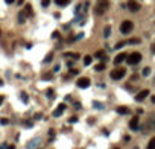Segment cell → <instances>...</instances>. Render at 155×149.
<instances>
[{
  "mask_svg": "<svg viewBox=\"0 0 155 149\" xmlns=\"http://www.w3.org/2000/svg\"><path fill=\"white\" fill-rule=\"evenodd\" d=\"M140 61H141V53L140 52H132L131 55L126 56V62H128L129 65H135Z\"/></svg>",
  "mask_w": 155,
  "mask_h": 149,
  "instance_id": "cell-1",
  "label": "cell"
},
{
  "mask_svg": "<svg viewBox=\"0 0 155 149\" xmlns=\"http://www.w3.org/2000/svg\"><path fill=\"white\" fill-rule=\"evenodd\" d=\"M108 6H110V3H108V0H100L97 5H96V15H102V14H105V11L108 9Z\"/></svg>",
  "mask_w": 155,
  "mask_h": 149,
  "instance_id": "cell-2",
  "label": "cell"
},
{
  "mask_svg": "<svg viewBox=\"0 0 155 149\" xmlns=\"http://www.w3.org/2000/svg\"><path fill=\"white\" fill-rule=\"evenodd\" d=\"M132 29H134V23H132L131 20H125V21H122V25H120V32H122V34H129Z\"/></svg>",
  "mask_w": 155,
  "mask_h": 149,
  "instance_id": "cell-3",
  "label": "cell"
},
{
  "mask_svg": "<svg viewBox=\"0 0 155 149\" xmlns=\"http://www.w3.org/2000/svg\"><path fill=\"white\" fill-rule=\"evenodd\" d=\"M125 75H126V70H125L123 67H122V69H114V70L111 71V79L119 81V79H122Z\"/></svg>",
  "mask_w": 155,
  "mask_h": 149,
  "instance_id": "cell-4",
  "label": "cell"
},
{
  "mask_svg": "<svg viewBox=\"0 0 155 149\" xmlns=\"http://www.w3.org/2000/svg\"><path fill=\"white\" fill-rule=\"evenodd\" d=\"M140 3H137L135 0H129L128 2V9L131 11V12H137V11H140Z\"/></svg>",
  "mask_w": 155,
  "mask_h": 149,
  "instance_id": "cell-5",
  "label": "cell"
},
{
  "mask_svg": "<svg viewBox=\"0 0 155 149\" xmlns=\"http://www.w3.org/2000/svg\"><path fill=\"white\" fill-rule=\"evenodd\" d=\"M76 84H78V87L79 88H88L90 87V79L88 78H79Z\"/></svg>",
  "mask_w": 155,
  "mask_h": 149,
  "instance_id": "cell-6",
  "label": "cell"
},
{
  "mask_svg": "<svg viewBox=\"0 0 155 149\" xmlns=\"http://www.w3.org/2000/svg\"><path fill=\"white\" fill-rule=\"evenodd\" d=\"M147 96H149V90H141V91L138 93L137 96H135V100H138V102H140V100H143V99H146Z\"/></svg>",
  "mask_w": 155,
  "mask_h": 149,
  "instance_id": "cell-7",
  "label": "cell"
},
{
  "mask_svg": "<svg viewBox=\"0 0 155 149\" xmlns=\"http://www.w3.org/2000/svg\"><path fill=\"white\" fill-rule=\"evenodd\" d=\"M64 110H65V104H59V105H58V108L53 111V116H55V117H59L61 114L64 113Z\"/></svg>",
  "mask_w": 155,
  "mask_h": 149,
  "instance_id": "cell-8",
  "label": "cell"
},
{
  "mask_svg": "<svg viewBox=\"0 0 155 149\" xmlns=\"http://www.w3.org/2000/svg\"><path fill=\"white\" fill-rule=\"evenodd\" d=\"M126 56H128V55H126V53H123V52L119 53V55H117V56L114 58V64H117V65H119L120 62H123L125 59H126Z\"/></svg>",
  "mask_w": 155,
  "mask_h": 149,
  "instance_id": "cell-9",
  "label": "cell"
},
{
  "mask_svg": "<svg viewBox=\"0 0 155 149\" xmlns=\"http://www.w3.org/2000/svg\"><path fill=\"white\" fill-rule=\"evenodd\" d=\"M129 128H131V129H137V128H138V117L131 119V122H129Z\"/></svg>",
  "mask_w": 155,
  "mask_h": 149,
  "instance_id": "cell-10",
  "label": "cell"
},
{
  "mask_svg": "<svg viewBox=\"0 0 155 149\" xmlns=\"http://www.w3.org/2000/svg\"><path fill=\"white\" fill-rule=\"evenodd\" d=\"M117 113L119 114H129L131 111H129V108H126V106H117Z\"/></svg>",
  "mask_w": 155,
  "mask_h": 149,
  "instance_id": "cell-11",
  "label": "cell"
},
{
  "mask_svg": "<svg viewBox=\"0 0 155 149\" xmlns=\"http://www.w3.org/2000/svg\"><path fill=\"white\" fill-rule=\"evenodd\" d=\"M25 11H26V14H27L29 17H32V15H34V11H32V6H31L29 3H27V5L25 6Z\"/></svg>",
  "mask_w": 155,
  "mask_h": 149,
  "instance_id": "cell-12",
  "label": "cell"
},
{
  "mask_svg": "<svg viewBox=\"0 0 155 149\" xmlns=\"http://www.w3.org/2000/svg\"><path fill=\"white\" fill-rule=\"evenodd\" d=\"M55 3H56L58 6H67L70 3V0H55Z\"/></svg>",
  "mask_w": 155,
  "mask_h": 149,
  "instance_id": "cell-13",
  "label": "cell"
},
{
  "mask_svg": "<svg viewBox=\"0 0 155 149\" xmlns=\"http://www.w3.org/2000/svg\"><path fill=\"white\" fill-rule=\"evenodd\" d=\"M94 56H96V58H100V59H103V61L106 59V58H105V52H103V50H97V52L94 53Z\"/></svg>",
  "mask_w": 155,
  "mask_h": 149,
  "instance_id": "cell-14",
  "label": "cell"
},
{
  "mask_svg": "<svg viewBox=\"0 0 155 149\" xmlns=\"http://www.w3.org/2000/svg\"><path fill=\"white\" fill-rule=\"evenodd\" d=\"M94 70H96V71H102V70H105V64H103V62H99V64H96Z\"/></svg>",
  "mask_w": 155,
  "mask_h": 149,
  "instance_id": "cell-15",
  "label": "cell"
},
{
  "mask_svg": "<svg viewBox=\"0 0 155 149\" xmlns=\"http://www.w3.org/2000/svg\"><path fill=\"white\" fill-rule=\"evenodd\" d=\"M146 149H155V137H152L151 140H149V143H147V148Z\"/></svg>",
  "mask_w": 155,
  "mask_h": 149,
  "instance_id": "cell-16",
  "label": "cell"
},
{
  "mask_svg": "<svg viewBox=\"0 0 155 149\" xmlns=\"http://www.w3.org/2000/svg\"><path fill=\"white\" fill-rule=\"evenodd\" d=\"M110 34H111V27H110V26H105V29H103V37H105V38H108V37H110Z\"/></svg>",
  "mask_w": 155,
  "mask_h": 149,
  "instance_id": "cell-17",
  "label": "cell"
},
{
  "mask_svg": "<svg viewBox=\"0 0 155 149\" xmlns=\"http://www.w3.org/2000/svg\"><path fill=\"white\" fill-rule=\"evenodd\" d=\"M26 21V17H25V11H21L18 14V23H25Z\"/></svg>",
  "mask_w": 155,
  "mask_h": 149,
  "instance_id": "cell-18",
  "label": "cell"
},
{
  "mask_svg": "<svg viewBox=\"0 0 155 149\" xmlns=\"http://www.w3.org/2000/svg\"><path fill=\"white\" fill-rule=\"evenodd\" d=\"M91 61H93V58H91L90 55H87L85 58H84V65H90V64H91Z\"/></svg>",
  "mask_w": 155,
  "mask_h": 149,
  "instance_id": "cell-19",
  "label": "cell"
},
{
  "mask_svg": "<svg viewBox=\"0 0 155 149\" xmlns=\"http://www.w3.org/2000/svg\"><path fill=\"white\" fill-rule=\"evenodd\" d=\"M126 43L128 44H138L140 43V38H131V40H128Z\"/></svg>",
  "mask_w": 155,
  "mask_h": 149,
  "instance_id": "cell-20",
  "label": "cell"
},
{
  "mask_svg": "<svg viewBox=\"0 0 155 149\" xmlns=\"http://www.w3.org/2000/svg\"><path fill=\"white\" fill-rule=\"evenodd\" d=\"M141 75H143V76H149V75H151V69H149V67H145L143 71H141Z\"/></svg>",
  "mask_w": 155,
  "mask_h": 149,
  "instance_id": "cell-21",
  "label": "cell"
},
{
  "mask_svg": "<svg viewBox=\"0 0 155 149\" xmlns=\"http://www.w3.org/2000/svg\"><path fill=\"white\" fill-rule=\"evenodd\" d=\"M49 5H50V0H43V2H41V6H43V8H47Z\"/></svg>",
  "mask_w": 155,
  "mask_h": 149,
  "instance_id": "cell-22",
  "label": "cell"
},
{
  "mask_svg": "<svg viewBox=\"0 0 155 149\" xmlns=\"http://www.w3.org/2000/svg\"><path fill=\"white\" fill-rule=\"evenodd\" d=\"M47 97H50V99H53V97H55V94H53V90H47Z\"/></svg>",
  "mask_w": 155,
  "mask_h": 149,
  "instance_id": "cell-23",
  "label": "cell"
},
{
  "mask_svg": "<svg viewBox=\"0 0 155 149\" xmlns=\"http://www.w3.org/2000/svg\"><path fill=\"white\" fill-rule=\"evenodd\" d=\"M52 56H53V53H49V55L46 56V59H44V62H49V61H52Z\"/></svg>",
  "mask_w": 155,
  "mask_h": 149,
  "instance_id": "cell-24",
  "label": "cell"
},
{
  "mask_svg": "<svg viewBox=\"0 0 155 149\" xmlns=\"http://www.w3.org/2000/svg\"><path fill=\"white\" fill-rule=\"evenodd\" d=\"M0 123H2V125H8V123H9V120L3 117V119H0Z\"/></svg>",
  "mask_w": 155,
  "mask_h": 149,
  "instance_id": "cell-25",
  "label": "cell"
},
{
  "mask_svg": "<svg viewBox=\"0 0 155 149\" xmlns=\"http://www.w3.org/2000/svg\"><path fill=\"white\" fill-rule=\"evenodd\" d=\"M76 120H78V117H70V119H69V122H70V123H75Z\"/></svg>",
  "mask_w": 155,
  "mask_h": 149,
  "instance_id": "cell-26",
  "label": "cell"
},
{
  "mask_svg": "<svg viewBox=\"0 0 155 149\" xmlns=\"http://www.w3.org/2000/svg\"><path fill=\"white\" fill-rule=\"evenodd\" d=\"M122 46H125V43H123V41H122V43H117V44H116V49H120Z\"/></svg>",
  "mask_w": 155,
  "mask_h": 149,
  "instance_id": "cell-27",
  "label": "cell"
},
{
  "mask_svg": "<svg viewBox=\"0 0 155 149\" xmlns=\"http://www.w3.org/2000/svg\"><path fill=\"white\" fill-rule=\"evenodd\" d=\"M53 38H58V37H59V32H58V31H55V32H53Z\"/></svg>",
  "mask_w": 155,
  "mask_h": 149,
  "instance_id": "cell-28",
  "label": "cell"
},
{
  "mask_svg": "<svg viewBox=\"0 0 155 149\" xmlns=\"http://www.w3.org/2000/svg\"><path fill=\"white\" fill-rule=\"evenodd\" d=\"M43 78H44V79H50V78H52V75H50V73H49V75H44Z\"/></svg>",
  "mask_w": 155,
  "mask_h": 149,
  "instance_id": "cell-29",
  "label": "cell"
},
{
  "mask_svg": "<svg viewBox=\"0 0 155 149\" xmlns=\"http://www.w3.org/2000/svg\"><path fill=\"white\" fill-rule=\"evenodd\" d=\"M49 135H50V139H53V135H55V132H53V129H50V132H49Z\"/></svg>",
  "mask_w": 155,
  "mask_h": 149,
  "instance_id": "cell-30",
  "label": "cell"
},
{
  "mask_svg": "<svg viewBox=\"0 0 155 149\" xmlns=\"http://www.w3.org/2000/svg\"><path fill=\"white\" fill-rule=\"evenodd\" d=\"M21 99H23L25 102H27V96H26V94H21Z\"/></svg>",
  "mask_w": 155,
  "mask_h": 149,
  "instance_id": "cell-31",
  "label": "cell"
},
{
  "mask_svg": "<svg viewBox=\"0 0 155 149\" xmlns=\"http://www.w3.org/2000/svg\"><path fill=\"white\" fill-rule=\"evenodd\" d=\"M5 2H6V3H8V5H12V3H14V2H15V0H5Z\"/></svg>",
  "mask_w": 155,
  "mask_h": 149,
  "instance_id": "cell-32",
  "label": "cell"
},
{
  "mask_svg": "<svg viewBox=\"0 0 155 149\" xmlns=\"http://www.w3.org/2000/svg\"><path fill=\"white\" fill-rule=\"evenodd\" d=\"M2 102H3V96H0V105H2Z\"/></svg>",
  "mask_w": 155,
  "mask_h": 149,
  "instance_id": "cell-33",
  "label": "cell"
},
{
  "mask_svg": "<svg viewBox=\"0 0 155 149\" xmlns=\"http://www.w3.org/2000/svg\"><path fill=\"white\" fill-rule=\"evenodd\" d=\"M152 53H155V46H154V47H152Z\"/></svg>",
  "mask_w": 155,
  "mask_h": 149,
  "instance_id": "cell-34",
  "label": "cell"
},
{
  "mask_svg": "<svg viewBox=\"0 0 155 149\" xmlns=\"http://www.w3.org/2000/svg\"><path fill=\"white\" fill-rule=\"evenodd\" d=\"M0 85H3V82H2V81H0Z\"/></svg>",
  "mask_w": 155,
  "mask_h": 149,
  "instance_id": "cell-35",
  "label": "cell"
},
{
  "mask_svg": "<svg viewBox=\"0 0 155 149\" xmlns=\"http://www.w3.org/2000/svg\"><path fill=\"white\" fill-rule=\"evenodd\" d=\"M114 149H120V148H114Z\"/></svg>",
  "mask_w": 155,
  "mask_h": 149,
  "instance_id": "cell-36",
  "label": "cell"
},
{
  "mask_svg": "<svg viewBox=\"0 0 155 149\" xmlns=\"http://www.w3.org/2000/svg\"><path fill=\"white\" fill-rule=\"evenodd\" d=\"M0 35H2V31H0Z\"/></svg>",
  "mask_w": 155,
  "mask_h": 149,
  "instance_id": "cell-37",
  "label": "cell"
}]
</instances>
